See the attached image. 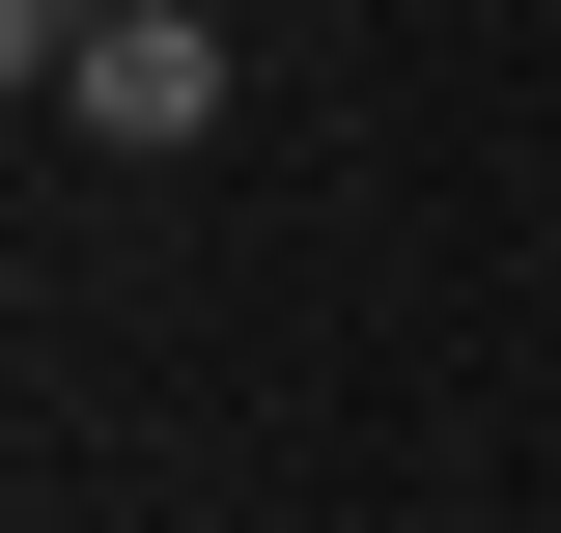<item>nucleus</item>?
<instances>
[{
	"instance_id": "1",
	"label": "nucleus",
	"mask_w": 561,
	"mask_h": 533,
	"mask_svg": "<svg viewBox=\"0 0 561 533\" xmlns=\"http://www.w3.org/2000/svg\"><path fill=\"white\" fill-rule=\"evenodd\" d=\"M57 140H113V169L225 140V29H197V0H140V29H84V57H57Z\"/></svg>"
},
{
	"instance_id": "2",
	"label": "nucleus",
	"mask_w": 561,
	"mask_h": 533,
	"mask_svg": "<svg viewBox=\"0 0 561 533\" xmlns=\"http://www.w3.org/2000/svg\"><path fill=\"white\" fill-rule=\"evenodd\" d=\"M84 29H140V0H0V84L57 113V57H84Z\"/></svg>"
}]
</instances>
